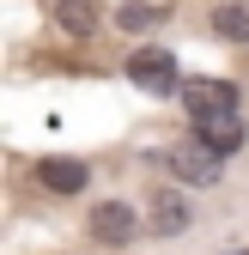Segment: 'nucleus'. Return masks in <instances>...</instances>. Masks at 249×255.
Instances as JSON below:
<instances>
[{
	"instance_id": "obj_1",
	"label": "nucleus",
	"mask_w": 249,
	"mask_h": 255,
	"mask_svg": "<svg viewBox=\"0 0 249 255\" xmlns=\"http://www.w3.org/2000/svg\"><path fill=\"white\" fill-rule=\"evenodd\" d=\"M164 164L176 170V182L213 188V182H219V164H225V152H219V146H207L201 134H189V140H176V146L164 152Z\"/></svg>"
},
{
	"instance_id": "obj_2",
	"label": "nucleus",
	"mask_w": 249,
	"mask_h": 255,
	"mask_svg": "<svg viewBox=\"0 0 249 255\" xmlns=\"http://www.w3.org/2000/svg\"><path fill=\"white\" fill-rule=\"evenodd\" d=\"M128 79L140 91H152V98H170V91H182V73H176V55L158 49V43H146L128 55Z\"/></svg>"
},
{
	"instance_id": "obj_3",
	"label": "nucleus",
	"mask_w": 249,
	"mask_h": 255,
	"mask_svg": "<svg viewBox=\"0 0 249 255\" xmlns=\"http://www.w3.org/2000/svg\"><path fill=\"white\" fill-rule=\"evenodd\" d=\"M134 231H140V219H134L128 201H98V207H91V237H98V243L122 249V243H134Z\"/></svg>"
},
{
	"instance_id": "obj_4",
	"label": "nucleus",
	"mask_w": 249,
	"mask_h": 255,
	"mask_svg": "<svg viewBox=\"0 0 249 255\" xmlns=\"http://www.w3.org/2000/svg\"><path fill=\"white\" fill-rule=\"evenodd\" d=\"M182 110L195 116H213V110H243L237 104V85L231 79H182Z\"/></svg>"
},
{
	"instance_id": "obj_5",
	"label": "nucleus",
	"mask_w": 249,
	"mask_h": 255,
	"mask_svg": "<svg viewBox=\"0 0 249 255\" xmlns=\"http://www.w3.org/2000/svg\"><path fill=\"white\" fill-rule=\"evenodd\" d=\"M195 134H201L207 146H219V152L231 158V152H243L249 128H243V110H213V116H195Z\"/></svg>"
},
{
	"instance_id": "obj_6",
	"label": "nucleus",
	"mask_w": 249,
	"mask_h": 255,
	"mask_svg": "<svg viewBox=\"0 0 249 255\" xmlns=\"http://www.w3.org/2000/svg\"><path fill=\"white\" fill-rule=\"evenodd\" d=\"M146 213H152V231L158 237H182L189 231V201H182V188H152Z\"/></svg>"
},
{
	"instance_id": "obj_7",
	"label": "nucleus",
	"mask_w": 249,
	"mask_h": 255,
	"mask_svg": "<svg viewBox=\"0 0 249 255\" xmlns=\"http://www.w3.org/2000/svg\"><path fill=\"white\" fill-rule=\"evenodd\" d=\"M37 182L49 188V195H79V188L91 182V170H85V158H43Z\"/></svg>"
},
{
	"instance_id": "obj_8",
	"label": "nucleus",
	"mask_w": 249,
	"mask_h": 255,
	"mask_svg": "<svg viewBox=\"0 0 249 255\" xmlns=\"http://www.w3.org/2000/svg\"><path fill=\"white\" fill-rule=\"evenodd\" d=\"M55 24L67 30V37H91V30H98V6H91V0H55Z\"/></svg>"
},
{
	"instance_id": "obj_9",
	"label": "nucleus",
	"mask_w": 249,
	"mask_h": 255,
	"mask_svg": "<svg viewBox=\"0 0 249 255\" xmlns=\"http://www.w3.org/2000/svg\"><path fill=\"white\" fill-rule=\"evenodd\" d=\"M207 24H213V37H225V43H249V0H231V6H219Z\"/></svg>"
},
{
	"instance_id": "obj_10",
	"label": "nucleus",
	"mask_w": 249,
	"mask_h": 255,
	"mask_svg": "<svg viewBox=\"0 0 249 255\" xmlns=\"http://www.w3.org/2000/svg\"><path fill=\"white\" fill-rule=\"evenodd\" d=\"M122 24H128V30H146V24H158V6H140V0H128V6H122Z\"/></svg>"
},
{
	"instance_id": "obj_11",
	"label": "nucleus",
	"mask_w": 249,
	"mask_h": 255,
	"mask_svg": "<svg viewBox=\"0 0 249 255\" xmlns=\"http://www.w3.org/2000/svg\"><path fill=\"white\" fill-rule=\"evenodd\" d=\"M237 255H243V249H237Z\"/></svg>"
}]
</instances>
